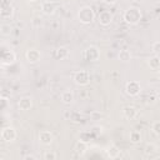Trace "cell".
Listing matches in <instances>:
<instances>
[{
  "instance_id": "obj_1",
  "label": "cell",
  "mask_w": 160,
  "mask_h": 160,
  "mask_svg": "<svg viewBox=\"0 0 160 160\" xmlns=\"http://www.w3.org/2000/svg\"><path fill=\"white\" fill-rule=\"evenodd\" d=\"M141 11H140V9H138V8H129L125 12H124V16H122V19H124V21L126 22V24H129V25H136L140 20H141Z\"/></svg>"
},
{
  "instance_id": "obj_2",
  "label": "cell",
  "mask_w": 160,
  "mask_h": 160,
  "mask_svg": "<svg viewBox=\"0 0 160 160\" xmlns=\"http://www.w3.org/2000/svg\"><path fill=\"white\" fill-rule=\"evenodd\" d=\"M78 19L81 24H90L92 22V20L95 19V14H94V10L90 8V6H82L79 9L78 11Z\"/></svg>"
},
{
  "instance_id": "obj_3",
  "label": "cell",
  "mask_w": 160,
  "mask_h": 160,
  "mask_svg": "<svg viewBox=\"0 0 160 160\" xmlns=\"http://www.w3.org/2000/svg\"><path fill=\"white\" fill-rule=\"evenodd\" d=\"M72 80L76 85L79 86H85L90 82V74L86 71V70H79L74 74L72 76Z\"/></svg>"
},
{
  "instance_id": "obj_4",
  "label": "cell",
  "mask_w": 160,
  "mask_h": 160,
  "mask_svg": "<svg viewBox=\"0 0 160 160\" xmlns=\"http://www.w3.org/2000/svg\"><path fill=\"white\" fill-rule=\"evenodd\" d=\"M125 91L128 95L130 96H138L141 91V85L139 81H135V80H131L129 81L126 85H125Z\"/></svg>"
},
{
  "instance_id": "obj_5",
  "label": "cell",
  "mask_w": 160,
  "mask_h": 160,
  "mask_svg": "<svg viewBox=\"0 0 160 160\" xmlns=\"http://www.w3.org/2000/svg\"><path fill=\"white\" fill-rule=\"evenodd\" d=\"M100 58V50L96 46H89L84 50V59L88 61H96Z\"/></svg>"
},
{
  "instance_id": "obj_6",
  "label": "cell",
  "mask_w": 160,
  "mask_h": 160,
  "mask_svg": "<svg viewBox=\"0 0 160 160\" xmlns=\"http://www.w3.org/2000/svg\"><path fill=\"white\" fill-rule=\"evenodd\" d=\"M16 139V130L12 126H5L1 130V140L5 142H11Z\"/></svg>"
},
{
  "instance_id": "obj_7",
  "label": "cell",
  "mask_w": 160,
  "mask_h": 160,
  "mask_svg": "<svg viewBox=\"0 0 160 160\" xmlns=\"http://www.w3.org/2000/svg\"><path fill=\"white\" fill-rule=\"evenodd\" d=\"M25 58L30 64H36L41 60V52L38 49H29L25 54Z\"/></svg>"
},
{
  "instance_id": "obj_8",
  "label": "cell",
  "mask_w": 160,
  "mask_h": 160,
  "mask_svg": "<svg viewBox=\"0 0 160 160\" xmlns=\"http://www.w3.org/2000/svg\"><path fill=\"white\" fill-rule=\"evenodd\" d=\"M16 60V55L12 50H4L1 52V64L2 65H11Z\"/></svg>"
},
{
  "instance_id": "obj_9",
  "label": "cell",
  "mask_w": 160,
  "mask_h": 160,
  "mask_svg": "<svg viewBox=\"0 0 160 160\" xmlns=\"http://www.w3.org/2000/svg\"><path fill=\"white\" fill-rule=\"evenodd\" d=\"M14 15V6L11 2H8V1H4L2 5H1V10H0V16L2 19H9Z\"/></svg>"
},
{
  "instance_id": "obj_10",
  "label": "cell",
  "mask_w": 160,
  "mask_h": 160,
  "mask_svg": "<svg viewBox=\"0 0 160 160\" xmlns=\"http://www.w3.org/2000/svg\"><path fill=\"white\" fill-rule=\"evenodd\" d=\"M112 14L110 12V11H101L100 14H99V18H98V21H99V24L100 25H102V26H108V25H110L111 24V21H112Z\"/></svg>"
},
{
  "instance_id": "obj_11",
  "label": "cell",
  "mask_w": 160,
  "mask_h": 160,
  "mask_svg": "<svg viewBox=\"0 0 160 160\" xmlns=\"http://www.w3.org/2000/svg\"><path fill=\"white\" fill-rule=\"evenodd\" d=\"M52 140H54V135H52L51 131H49V130L40 131V134H39V141L42 145H50L52 142Z\"/></svg>"
},
{
  "instance_id": "obj_12",
  "label": "cell",
  "mask_w": 160,
  "mask_h": 160,
  "mask_svg": "<svg viewBox=\"0 0 160 160\" xmlns=\"http://www.w3.org/2000/svg\"><path fill=\"white\" fill-rule=\"evenodd\" d=\"M122 115H124L125 119L132 120V119H135L136 115H138V109H136L135 106H131V105L125 106V108L122 109Z\"/></svg>"
},
{
  "instance_id": "obj_13",
  "label": "cell",
  "mask_w": 160,
  "mask_h": 160,
  "mask_svg": "<svg viewBox=\"0 0 160 160\" xmlns=\"http://www.w3.org/2000/svg\"><path fill=\"white\" fill-rule=\"evenodd\" d=\"M18 106H19V109L22 110V111L30 110L31 106H32V100H31V98H29V96L21 98V99L19 100V102H18Z\"/></svg>"
},
{
  "instance_id": "obj_14",
  "label": "cell",
  "mask_w": 160,
  "mask_h": 160,
  "mask_svg": "<svg viewBox=\"0 0 160 160\" xmlns=\"http://www.w3.org/2000/svg\"><path fill=\"white\" fill-rule=\"evenodd\" d=\"M55 10H56V6H55V4L51 2V1H44V2L41 4V11H42L45 15H48V16L52 15V14L55 12Z\"/></svg>"
},
{
  "instance_id": "obj_15",
  "label": "cell",
  "mask_w": 160,
  "mask_h": 160,
  "mask_svg": "<svg viewBox=\"0 0 160 160\" xmlns=\"http://www.w3.org/2000/svg\"><path fill=\"white\" fill-rule=\"evenodd\" d=\"M86 150H88V144H86V141H84V140H79V141H76V144L74 145V151H75L79 156H82V155L86 152Z\"/></svg>"
},
{
  "instance_id": "obj_16",
  "label": "cell",
  "mask_w": 160,
  "mask_h": 160,
  "mask_svg": "<svg viewBox=\"0 0 160 160\" xmlns=\"http://www.w3.org/2000/svg\"><path fill=\"white\" fill-rule=\"evenodd\" d=\"M148 65L151 70H159L160 69V56L154 55L148 60Z\"/></svg>"
},
{
  "instance_id": "obj_17",
  "label": "cell",
  "mask_w": 160,
  "mask_h": 160,
  "mask_svg": "<svg viewBox=\"0 0 160 160\" xmlns=\"http://www.w3.org/2000/svg\"><path fill=\"white\" fill-rule=\"evenodd\" d=\"M69 56V50L65 48V46H60L55 50V58L59 59V60H64Z\"/></svg>"
},
{
  "instance_id": "obj_18",
  "label": "cell",
  "mask_w": 160,
  "mask_h": 160,
  "mask_svg": "<svg viewBox=\"0 0 160 160\" xmlns=\"http://www.w3.org/2000/svg\"><path fill=\"white\" fill-rule=\"evenodd\" d=\"M106 155L108 158L110 159H115L120 155V149L116 146V145H110L108 149H106Z\"/></svg>"
},
{
  "instance_id": "obj_19",
  "label": "cell",
  "mask_w": 160,
  "mask_h": 160,
  "mask_svg": "<svg viewBox=\"0 0 160 160\" xmlns=\"http://www.w3.org/2000/svg\"><path fill=\"white\" fill-rule=\"evenodd\" d=\"M61 101L65 104V105H70L72 101H74V94L72 91L70 90H66L61 94Z\"/></svg>"
},
{
  "instance_id": "obj_20",
  "label": "cell",
  "mask_w": 160,
  "mask_h": 160,
  "mask_svg": "<svg viewBox=\"0 0 160 160\" xmlns=\"http://www.w3.org/2000/svg\"><path fill=\"white\" fill-rule=\"evenodd\" d=\"M119 59H120L121 61H124V62H128V61L131 60V52H130L129 50H126V49L120 50V52H119Z\"/></svg>"
},
{
  "instance_id": "obj_21",
  "label": "cell",
  "mask_w": 160,
  "mask_h": 160,
  "mask_svg": "<svg viewBox=\"0 0 160 160\" xmlns=\"http://www.w3.org/2000/svg\"><path fill=\"white\" fill-rule=\"evenodd\" d=\"M130 141L134 142V144L140 142L141 141V134H140V131H136V130L131 131L130 132Z\"/></svg>"
},
{
  "instance_id": "obj_22",
  "label": "cell",
  "mask_w": 160,
  "mask_h": 160,
  "mask_svg": "<svg viewBox=\"0 0 160 160\" xmlns=\"http://www.w3.org/2000/svg\"><path fill=\"white\" fill-rule=\"evenodd\" d=\"M0 32H1L2 36H9L10 32H11V26L8 25V24H2L0 26Z\"/></svg>"
},
{
  "instance_id": "obj_23",
  "label": "cell",
  "mask_w": 160,
  "mask_h": 160,
  "mask_svg": "<svg viewBox=\"0 0 160 160\" xmlns=\"http://www.w3.org/2000/svg\"><path fill=\"white\" fill-rule=\"evenodd\" d=\"M42 158H44L45 160H55V159L58 158V155H56V152H54V151H51V150H46V151L44 152Z\"/></svg>"
},
{
  "instance_id": "obj_24",
  "label": "cell",
  "mask_w": 160,
  "mask_h": 160,
  "mask_svg": "<svg viewBox=\"0 0 160 160\" xmlns=\"http://www.w3.org/2000/svg\"><path fill=\"white\" fill-rule=\"evenodd\" d=\"M156 150H159V148L156 146V144H148L146 146H145V152L149 155V154H152V152H155Z\"/></svg>"
},
{
  "instance_id": "obj_25",
  "label": "cell",
  "mask_w": 160,
  "mask_h": 160,
  "mask_svg": "<svg viewBox=\"0 0 160 160\" xmlns=\"http://www.w3.org/2000/svg\"><path fill=\"white\" fill-rule=\"evenodd\" d=\"M151 130H152V132H154L155 135L160 136V120H159V121H155V122L152 124Z\"/></svg>"
},
{
  "instance_id": "obj_26",
  "label": "cell",
  "mask_w": 160,
  "mask_h": 160,
  "mask_svg": "<svg viewBox=\"0 0 160 160\" xmlns=\"http://www.w3.org/2000/svg\"><path fill=\"white\" fill-rule=\"evenodd\" d=\"M151 50H152V52L155 55H159L160 56V41H155L152 44V46H151Z\"/></svg>"
},
{
  "instance_id": "obj_27",
  "label": "cell",
  "mask_w": 160,
  "mask_h": 160,
  "mask_svg": "<svg viewBox=\"0 0 160 160\" xmlns=\"http://www.w3.org/2000/svg\"><path fill=\"white\" fill-rule=\"evenodd\" d=\"M22 159H24V160H36V156H35V155L29 154V155H25Z\"/></svg>"
},
{
  "instance_id": "obj_28",
  "label": "cell",
  "mask_w": 160,
  "mask_h": 160,
  "mask_svg": "<svg viewBox=\"0 0 160 160\" xmlns=\"http://www.w3.org/2000/svg\"><path fill=\"white\" fill-rule=\"evenodd\" d=\"M102 2L106 5H114L116 2V0H102Z\"/></svg>"
},
{
  "instance_id": "obj_29",
  "label": "cell",
  "mask_w": 160,
  "mask_h": 160,
  "mask_svg": "<svg viewBox=\"0 0 160 160\" xmlns=\"http://www.w3.org/2000/svg\"><path fill=\"white\" fill-rule=\"evenodd\" d=\"M155 144H156V146H158V148H159V149H160V139H159V141H156V142H155Z\"/></svg>"
},
{
  "instance_id": "obj_30",
  "label": "cell",
  "mask_w": 160,
  "mask_h": 160,
  "mask_svg": "<svg viewBox=\"0 0 160 160\" xmlns=\"http://www.w3.org/2000/svg\"><path fill=\"white\" fill-rule=\"evenodd\" d=\"M158 78H159V79H160V69H159V70H158Z\"/></svg>"
},
{
  "instance_id": "obj_31",
  "label": "cell",
  "mask_w": 160,
  "mask_h": 160,
  "mask_svg": "<svg viewBox=\"0 0 160 160\" xmlns=\"http://www.w3.org/2000/svg\"><path fill=\"white\" fill-rule=\"evenodd\" d=\"M28 1H30V2H34V1H38V0H28Z\"/></svg>"
}]
</instances>
